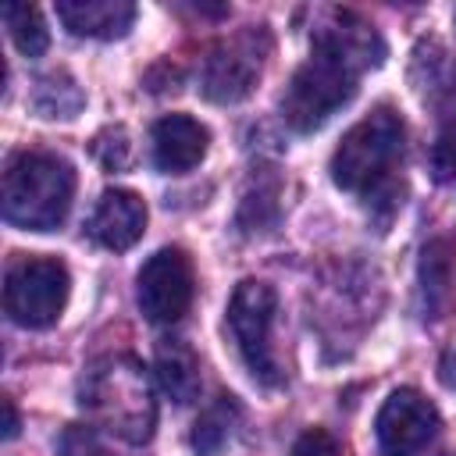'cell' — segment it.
<instances>
[{"label":"cell","instance_id":"5b68a950","mask_svg":"<svg viewBox=\"0 0 456 456\" xmlns=\"http://www.w3.org/2000/svg\"><path fill=\"white\" fill-rule=\"evenodd\" d=\"M71 292L68 267L53 256L18 253L4 274V310L21 328H50Z\"/></svg>","mask_w":456,"mask_h":456},{"label":"cell","instance_id":"277c9868","mask_svg":"<svg viewBox=\"0 0 456 456\" xmlns=\"http://www.w3.org/2000/svg\"><path fill=\"white\" fill-rule=\"evenodd\" d=\"M360 71L346 61L314 50L306 64L296 68V75L285 86L281 96V118L296 132H317L335 110H342L356 96Z\"/></svg>","mask_w":456,"mask_h":456},{"label":"cell","instance_id":"9a60e30c","mask_svg":"<svg viewBox=\"0 0 456 456\" xmlns=\"http://www.w3.org/2000/svg\"><path fill=\"white\" fill-rule=\"evenodd\" d=\"M452 299V253L449 242L435 239L420 253V310L428 321H438Z\"/></svg>","mask_w":456,"mask_h":456},{"label":"cell","instance_id":"5bb4252c","mask_svg":"<svg viewBox=\"0 0 456 456\" xmlns=\"http://www.w3.org/2000/svg\"><path fill=\"white\" fill-rule=\"evenodd\" d=\"M153 370L160 388L178 403H192L200 395V360L196 353L182 342V338H164L157 342V356H153Z\"/></svg>","mask_w":456,"mask_h":456},{"label":"cell","instance_id":"7a4b0ae2","mask_svg":"<svg viewBox=\"0 0 456 456\" xmlns=\"http://www.w3.org/2000/svg\"><path fill=\"white\" fill-rule=\"evenodd\" d=\"M75 196V167L46 150H25L4 171V221L25 232H53Z\"/></svg>","mask_w":456,"mask_h":456},{"label":"cell","instance_id":"8fae6325","mask_svg":"<svg viewBox=\"0 0 456 456\" xmlns=\"http://www.w3.org/2000/svg\"><path fill=\"white\" fill-rule=\"evenodd\" d=\"M142 228H146V203L132 189H107L96 200L89 224H86V232L103 249H114V253L132 249L142 239Z\"/></svg>","mask_w":456,"mask_h":456},{"label":"cell","instance_id":"ffe728a7","mask_svg":"<svg viewBox=\"0 0 456 456\" xmlns=\"http://www.w3.org/2000/svg\"><path fill=\"white\" fill-rule=\"evenodd\" d=\"M431 171L438 182H449L456 175V121H449L438 132V139L431 146Z\"/></svg>","mask_w":456,"mask_h":456},{"label":"cell","instance_id":"8992f818","mask_svg":"<svg viewBox=\"0 0 456 456\" xmlns=\"http://www.w3.org/2000/svg\"><path fill=\"white\" fill-rule=\"evenodd\" d=\"M274 314H278V296H274V289L267 281L246 278V281L235 285L232 303H228V328H232V338L239 346L242 363L264 385H278L281 381L278 360L271 353Z\"/></svg>","mask_w":456,"mask_h":456},{"label":"cell","instance_id":"7c38bea8","mask_svg":"<svg viewBox=\"0 0 456 456\" xmlns=\"http://www.w3.org/2000/svg\"><path fill=\"white\" fill-rule=\"evenodd\" d=\"M210 132L189 114H167L153 125V164L164 175H185L207 157Z\"/></svg>","mask_w":456,"mask_h":456},{"label":"cell","instance_id":"4fadbf2b","mask_svg":"<svg viewBox=\"0 0 456 456\" xmlns=\"http://www.w3.org/2000/svg\"><path fill=\"white\" fill-rule=\"evenodd\" d=\"M57 18L75 36L121 39L135 21V4L128 0H57Z\"/></svg>","mask_w":456,"mask_h":456},{"label":"cell","instance_id":"e0dca14e","mask_svg":"<svg viewBox=\"0 0 456 456\" xmlns=\"http://www.w3.org/2000/svg\"><path fill=\"white\" fill-rule=\"evenodd\" d=\"M235 417H239V406H235L232 395H221L210 410H203V417L192 428V449H196V456H217L221 445L232 435Z\"/></svg>","mask_w":456,"mask_h":456},{"label":"cell","instance_id":"7402d4cb","mask_svg":"<svg viewBox=\"0 0 456 456\" xmlns=\"http://www.w3.org/2000/svg\"><path fill=\"white\" fill-rule=\"evenodd\" d=\"M289 456H338V445L324 428H310L292 442Z\"/></svg>","mask_w":456,"mask_h":456},{"label":"cell","instance_id":"ac0fdd59","mask_svg":"<svg viewBox=\"0 0 456 456\" xmlns=\"http://www.w3.org/2000/svg\"><path fill=\"white\" fill-rule=\"evenodd\" d=\"M32 107L43 118H75L78 107H82V93H78V86L64 71H53V75H43L36 82Z\"/></svg>","mask_w":456,"mask_h":456},{"label":"cell","instance_id":"44dd1931","mask_svg":"<svg viewBox=\"0 0 456 456\" xmlns=\"http://www.w3.org/2000/svg\"><path fill=\"white\" fill-rule=\"evenodd\" d=\"M61 456H110V449L100 442L96 428L75 424V428H68L61 435Z\"/></svg>","mask_w":456,"mask_h":456},{"label":"cell","instance_id":"cb8c5ba5","mask_svg":"<svg viewBox=\"0 0 456 456\" xmlns=\"http://www.w3.org/2000/svg\"><path fill=\"white\" fill-rule=\"evenodd\" d=\"M442 381H445L449 388H456V353H452V356L442 363Z\"/></svg>","mask_w":456,"mask_h":456},{"label":"cell","instance_id":"6da1fadb","mask_svg":"<svg viewBox=\"0 0 456 456\" xmlns=\"http://www.w3.org/2000/svg\"><path fill=\"white\" fill-rule=\"evenodd\" d=\"M78 406L89 428L118 435L128 445L150 442L157 428V399L150 374L125 353L100 356L78 378Z\"/></svg>","mask_w":456,"mask_h":456},{"label":"cell","instance_id":"2e32d148","mask_svg":"<svg viewBox=\"0 0 456 456\" xmlns=\"http://www.w3.org/2000/svg\"><path fill=\"white\" fill-rule=\"evenodd\" d=\"M4 25H7L11 43L18 46L21 57H43L46 53L50 36H46L39 7H32V4H4Z\"/></svg>","mask_w":456,"mask_h":456},{"label":"cell","instance_id":"3957f363","mask_svg":"<svg viewBox=\"0 0 456 456\" xmlns=\"http://www.w3.org/2000/svg\"><path fill=\"white\" fill-rule=\"evenodd\" d=\"M403 118L392 107L370 110L342 135L338 150L331 153V182L356 196L378 192L403 157Z\"/></svg>","mask_w":456,"mask_h":456},{"label":"cell","instance_id":"52a82bcc","mask_svg":"<svg viewBox=\"0 0 456 456\" xmlns=\"http://www.w3.org/2000/svg\"><path fill=\"white\" fill-rule=\"evenodd\" d=\"M192 292H196L192 260L178 246L157 249L139 267L135 299H139L142 317L153 321V324H175V321H182L189 314V306H192Z\"/></svg>","mask_w":456,"mask_h":456},{"label":"cell","instance_id":"ba28073f","mask_svg":"<svg viewBox=\"0 0 456 456\" xmlns=\"http://www.w3.org/2000/svg\"><path fill=\"white\" fill-rule=\"evenodd\" d=\"M381 456H417L438 435V410L417 388H395L374 420Z\"/></svg>","mask_w":456,"mask_h":456},{"label":"cell","instance_id":"d6986e66","mask_svg":"<svg viewBox=\"0 0 456 456\" xmlns=\"http://www.w3.org/2000/svg\"><path fill=\"white\" fill-rule=\"evenodd\" d=\"M93 153H96V160H100L107 171H121V167L128 164V157H132V142H128V132H125L121 125H114V128H103V132L93 139Z\"/></svg>","mask_w":456,"mask_h":456},{"label":"cell","instance_id":"9c48e42d","mask_svg":"<svg viewBox=\"0 0 456 456\" xmlns=\"http://www.w3.org/2000/svg\"><path fill=\"white\" fill-rule=\"evenodd\" d=\"M260 50L253 43V36H239L228 39L221 46L210 50V57L203 61V75H200V89L207 100L214 103H235L242 100L253 82L260 78Z\"/></svg>","mask_w":456,"mask_h":456},{"label":"cell","instance_id":"30bf717a","mask_svg":"<svg viewBox=\"0 0 456 456\" xmlns=\"http://www.w3.org/2000/svg\"><path fill=\"white\" fill-rule=\"evenodd\" d=\"M314 50L321 53H331L338 61H346L349 68H356L360 75L378 68L385 61V43L381 36L374 32L370 21H363L360 14L353 11H328L317 28H314Z\"/></svg>","mask_w":456,"mask_h":456},{"label":"cell","instance_id":"603a6c76","mask_svg":"<svg viewBox=\"0 0 456 456\" xmlns=\"http://www.w3.org/2000/svg\"><path fill=\"white\" fill-rule=\"evenodd\" d=\"M18 435V413H14V403L4 399V438H14Z\"/></svg>","mask_w":456,"mask_h":456}]
</instances>
